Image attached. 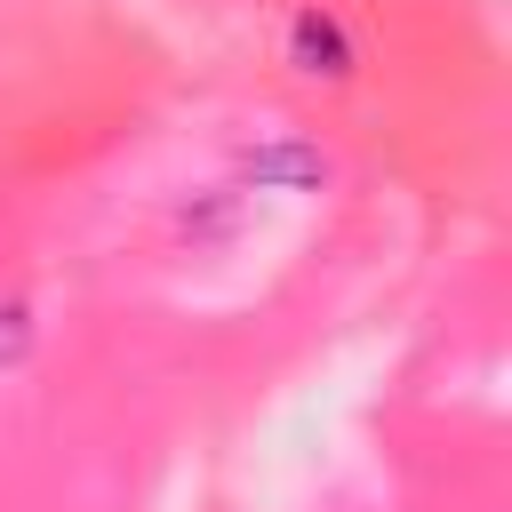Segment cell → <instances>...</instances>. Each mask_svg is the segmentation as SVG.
Returning <instances> with one entry per match:
<instances>
[{
    "mask_svg": "<svg viewBox=\"0 0 512 512\" xmlns=\"http://www.w3.org/2000/svg\"><path fill=\"white\" fill-rule=\"evenodd\" d=\"M232 184L240 192H280V200H312L336 184V152L304 128H256L232 144Z\"/></svg>",
    "mask_w": 512,
    "mask_h": 512,
    "instance_id": "obj_1",
    "label": "cell"
},
{
    "mask_svg": "<svg viewBox=\"0 0 512 512\" xmlns=\"http://www.w3.org/2000/svg\"><path fill=\"white\" fill-rule=\"evenodd\" d=\"M280 64H288V80H304V88H352L368 56H360V32L344 24V8L296 0L288 24H280Z\"/></svg>",
    "mask_w": 512,
    "mask_h": 512,
    "instance_id": "obj_2",
    "label": "cell"
},
{
    "mask_svg": "<svg viewBox=\"0 0 512 512\" xmlns=\"http://www.w3.org/2000/svg\"><path fill=\"white\" fill-rule=\"evenodd\" d=\"M248 216H256V192L200 184V192H176L168 200V240H184V248H232L248 232Z\"/></svg>",
    "mask_w": 512,
    "mask_h": 512,
    "instance_id": "obj_3",
    "label": "cell"
},
{
    "mask_svg": "<svg viewBox=\"0 0 512 512\" xmlns=\"http://www.w3.org/2000/svg\"><path fill=\"white\" fill-rule=\"evenodd\" d=\"M32 352H40V304L0 288V376H24Z\"/></svg>",
    "mask_w": 512,
    "mask_h": 512,
    "instance_id": "obj_4",
    "label": "cell"
}]
</instances>
